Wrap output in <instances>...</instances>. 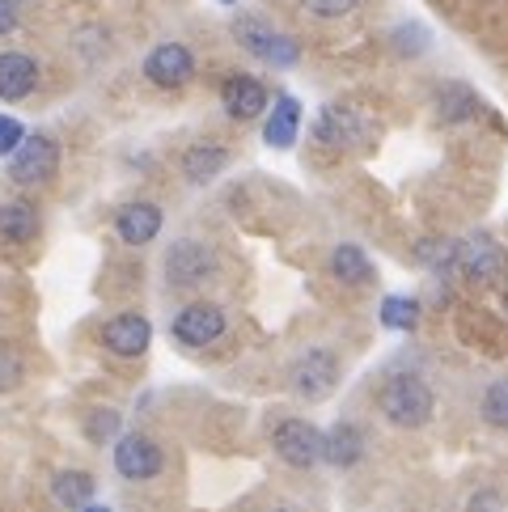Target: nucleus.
<instances>
[{
  "label": "nucleus",
  "instance_id": "19",
  "mask_svg": "<svg viewBox=\"0 0 508 512\" xmlns=\"http://www.w3.org/2000/svg\"><path fill=\"white\" fill-rule=\"evenodd\" d=\"M225 166H229V153H225V144H216V140H199L183 153V174H187V182H195V187L212 182Z\"/></svg>",
  "mask_w": 508,
  "mask_h": 512
},
{
  "label": "nucleus",
  "instance_id": "23",
  "mask_svg": "<svg viewBox=\"0 0 508 512\" xmlns=\"http://www.w3.org/2000/svg\"><path fill=\"white\" fill-rule=\"evenodd\" d=\"M381 322H386L390 331H415V326H420V301L386 297L381 301Z\"/></svg>",
  "mask_w": 508,
  "mask_h": 512
},
{
  "label": "nucleus",
  "instance_id": "15",
  "mask_svg": "<svg viewBox=\"0 0 508 512\" xmlns=\"http://www.w3.org/2000/svg\"><path fill=\"white\" fill-rule=\"evenodd\" d=\"M115 233L123 237L127 246H149L153 237L161 233V208L144 204V199H136V204H123L115 212Z\"/></svg>",
  "mask_w": 508,
  "mask_h": 512
},
{
  "label": "nucleus",
  "instance_id": "28",
  "mask_svg": "<svg viewBox=\"0 0 508 512\" xmlns=\"http://www.w3.org/2000/svg\"><path fill=\"white\" fill-rule=\"evenodd\" d=\"M26 140V127L22 119H13V115H0V157H9L17 144Z\"/></svg>",
  "mask_w": 508,
  "mask_h": 512
},
{
  "label": "nucleus",
  "instance_id": "22",
  "mask_svg": "<svg viewBox=\"0 0 508 512\" xmlns=\"http://www.w3.org/2000/svg\"><path fill=\"white\" fill-rule=\"evenodd\" d=\"M475 111H479V98L470 94V89H466L462 81L445 85L441 94H437V115H441L445 123H462V119H470Z\"/></svg>",
  "mask_w": 508,
  "mask_h": 512
},
{
  "label": "nucleus",
  "instance_id": "2",
  "mask_svg": "<svg viewBox=\"0 0 508 512\" xmlns=\"http://www.w3.org/2000/svg\"><path fill=\"white\" fill-rule=\"evenodd\" d=\"M5 161H9V178L17 187H43L60 170V144L47 132H26V140Z\"/></svg>",
  "mask_w": 508,
  "mask_h": 512
},
{
  "label": "nucleus",
  "instance_id": "4",
  "mask_svg": "<svg viewBox=\"0 0 508 512\" xmlns=\"http://www.w3.org/2000/svg\"><path fill=\"white\" fill-rule=\"evenodd\" d=\"M271 445H276L280 462H288L293 470H310L322 462V432L310 419H280L271 432Z\"/></svg>",
  "mask_w": 508,
  "mask_h": 512
},
{
  "label": "nucleus",
  "instance_id": "34",
  "mask_svg": "<svg viewBox=\"0 0 508 512\" xmlns=\"http://www.w3.org/2000/svg\"><path fill=\"white\" fill-rule=\"evenodd\" d=\"M504 305H508V288H504Z\"/></svg>",
  "mask_w": 508,
  "mask_h": 512
},
{
  "label": "nucleus",
  "instance_id": "10",
  "mask_svg": "<svg viewBox=\"0 0 508 512\" xmlns=\"http://www.w3.org/2000/svg\"><path fill=\"white\" fill-rule=\"evenodd\" d=\"M144 77L157 89H183L195 77V56L183 43H157L149 56H144Z\"/></svg>",
  "mask_w": 508,
  "mask_h": 512
},
{
  "label": "nucleus",
  "instance_id": "24",
  "mask_svg": "<svg viewBox=\"0 0 508 512\" xmlns=\"http://www.w3.org/2000/svg\"><path fill=\"white\" fill-rule=\"evenodd\" d=\"M119 428H123V419H119V411H111V407L89 411V419H85V436H89V441H98V445L115 441Z\"/></svg>",
  "mask_w": 508,
  "mask_h": 512
},
{
  "label": "nucleus",
  "instance_id": "21",
  "mask_svg": "<svg viewBox=\"0 0 508 512\" xmlns=\"http://www.w3.org/2000/svg\"><path fill=\"white\" fill-rule=\"evenodd\" d=\"M94 491H98V483H94L89 470H60L56 479H51V496H56V504H64L72 512L94 500Z\"/></svg>",
  "mask_w": 508,
  "mask_h": 512
},
{
  "label": "nucleus",
  "instance_id": "16",
  "mask_svg": "<svg viewBox=\"0 0 508 512\" xmlns=\"http://www.w3.org/2000/svg\"><path fill=\"white\" fill-rule=\"evenodd\" d=\"M39 229H43V216L30 199H9V204H0V237H5V242L30 246L34 237H39Z\"/></svg>",
  "mask_w": 508,
  "mask_h": 512
},
{
  "label": "nucleus",
  "instance_id": "25",
  "mask_svg": "<svg viewBox=\"0 0 508 512\" xmlns=\"http://www.w3.org/2000/svg\"><path fill=\"white\" fill-rule=\"evenodd\" d=\"M453 250H458V242H437V237H428V242H420V250H415V259H420L428 271H449Z\"/></svg>",
  "mask_w": 508,
  "mask_h": 512
},
{
  "label": "nucleus",
  "instance_id": "9",
  "mask_svg": "<svg viewBox=\"0 0 508 512\" xmlns=\"http://www.w3.org/2000/svg\"><path fill=\"white\" fill-rule=\"evenodd\" d=\"M170 335L187 347H208L225 335V309L212 301H195L187 309H178V318L170 326Z\"/></svg>",
  "mask_w": 508,
  "mask_h": 512
},
{
  "label": "nucleus",
  "instance_id": "18",
  "mask_svg": "<svg viewBox=\"0 0 508 512\" xmlns=\"http://www.w3.org/2000/svg\"><path fill=\"white\" fill-rule=\"evenodd\" d=\"M360 457H365V432H360L356 424H335L322 436V462L348 470V466L360 462Z\"/></svg>",
  "mask_w": 508,
  "mask_h": 512
},
{
  "label": "nucleus",
  "instance_id": "11",
  "mask_svg": "<svg viewBox=\"0 0 508 512\" xmlns=\"http://www.w3.org/2000/svg\"><path fill=\"white\" fill-rule=\"evenodd\" d=\"M318 140H326L331 149H365L373 140V127L352 106H326L318 115Z\"/></svg>",
  "mask_w": 508,
  "mask_h": 512
},
{
  "label": "nucleus",
  "instance_id": "3",
  "mask_svg": "<svg viewBox=\"0 0 508 512\" xmlns=\"http://www.w3.org/2000/svg\"><path fill=\"white\" fill-rule=\"evenodd\" d=\"M233 39H238L254 60H263L271 68H293L301 60L297 39H288V34L271 30L263 17H238V22H233Z\"/></svg>",
  "mask_w": 508,
  "mask_h": 512
},
{
  "label": "nucleus",
  "instance_id": "20",
  "mask_svg": "<svg viewBox=\"0 0 508 512\" xmlns=\"http://www.w3.org/2000/svg\"><path fill=\"white\" fill-rule=\"evenodd\" d=\"M331 276L339 280V284H352V288H365V284H373L377 280V267H373V259L360 246H352V242H343V246H335L331 250Z\"/></svg>",
  "mask_w": 508,
  "mask_h": 512
},
{
  "label": "nucleus",
  "instance_id": "7",
  "mask_svg": "<svg viewBox=\"0 0 508 512\" xmlns=\"http://www.w3.org/2000/svg\"><path fill=\"white\" fill-rule=\"evenodd\" d=\"M453 267L475 284L500 280L504 276V250H500L496 237L475 233V237H466V242H458V250H453Z\"/></svg>",
  "mask_w": 508,
  "mask_h": 512
},
{
  "label": "nucleus",
  "instance_id": "31",
  "mask_svg": "<svg viewBox=\"0 0 508 512\" xmlns=\"http://www.w3.org/2000/svg\"><path fill=\"white\" fill-rule=\"evenodd\" d=\"M77 512H115V508H102V504H85V508H77Z\"/></svg>",
  "mask_w": 508,
  "mask_h": 512
},
{
  "label": "nucleus",
  "instance_id": "5",
  "mask_svg": "<svg viewBox=\"0 0 508 512\" xmlns=\"http://www.w3.org/2000/svg\"><path fill=\"white\" fill-rule=\"evenodd\" d=\"M335 381H339V360H335V352H326V347H314V352H305L293 364V394L305 402L331 398Z\"/></svg>",
  "mask_w": 508,
  "mask_h": 512
},
{
  "label": "nucleus",
  "instance_id": "14",
  "mask_svg": "<svg viewBox=\"0 0 508 512\" xmlns=\"http://www.w3.org/2000/svg\"><path fill=\"white\" fill-rule=\"evenodd\" d=\"M39 85V64L26 51H0V102H22Z\"/></svg>",
  "mask_w": 508,
  "mask_h": 512
},
{
  "label": "nucleus",
  "instance_id": "30",
  "mask_svg": "<svg viewBox=\"0 0 508 512\" xmlns=\"http://www.w3.org/2000/svg\"><path fill=\"white\" fill-rule=\"evenodd\" d=\"M17 30V0H0V34Z\"/></svg>",
  "mask_w": 508,
  "mask_h": 512
},
{
  "label": "nucleus",
  "instance_id": "8",
  "mask_svg": "<svg viewBox=\"0 0 508 512\" xmlns=\"http://www.w3.org/2000/svg\"><path fill=\"white\" fill-rule=\"evenodd\" d=\"M212 271H216V254L204 242H191V237L174 242L170 254H166V280L174 288H199Z\"/></svg>",
  "mask_w": 508,
  "mask_h": 512
},
{
  "label": "nucleus",
  "instance_id": "26",
  "mask_svg": "<svg viewBox=\"0 0 508 512\" xmlns=\"http://www.w3.org/2000/svg\"><path fill=\"white\" fill-rule=\"evenodd\" d=\"M483 419L492 428H508V381H496L483 394Z\"/></svg>",
  "mask_w": 508,
  "mask_h": 512
},
{
  "label": "nucleus",
  "instance_id": "12",
  "mask_svg": "<svg viewBox=\"0 0 508 512\" xmlns=\"http://www.w3.org/2000/svg\"><path fill=\"white\" fill-rule=\"evenodd\" d=\"M149 343H153V322L144 318V314H119L102 326V347L106 352H115L123 360H136L149 352Z\"/></svg>",
  "mask_w": 508,
  "mask_h": 512
},
{
  "label": "nucleus",
  "instance_id": "6",
  "mask_svg": "<svg viewBox=\"0 0 508 512\" xmlns=\"http://www.w3.org/2000/svg\"><path fill=\"white\" fill-rule=\"evenodd\" d=\"M161 466H166V453H161V445L153 441V436L127 432L115 441V470L123 474V479L144 483V479H153V474H161Z\"/></svg>",
  "mask_w": 508,
  "mask_h": 512
},
{
  "label": "nucleus",
  "instance_id": "13",
  "mask_svg": "<svg viewBox=\"0 0 508 512\" xmlns=\"http://www.w3.org/2000/svg\"><path fill=\"white\" fill-rule=\"evenodd\" d=\"M221 106L229 119L250 123L267 111V85L259 77H246V72H233V77L221 85Z\"/></svg>",
  "mask_w": 508,
  "mask_h": 512
},
{
  "label": "nucleus",
  "instance_id": "27",
  "mask_svg": "<svg viewBox=\"0 0 508 512\" xmlns=\"http://www.w3.org/2000/svg\"><path fill=\"white\" fill-rule=\"evenodd\" d=\"M22 377H26V364H22V356H17L9 343H0V394L17 390V386H22Z\"/></svg>",
  "mask_w": 508,
  "mask_h": 512
},
{
  "label": "nucleus",
  "instance_id": "17",
  "mask_svg": "<svg viewBox=\"0 0 508 512\" xmlns=\"http://www.w3.org/2000/svg\"><path fill=\"white\" fill-rule=\"evenodd\" d=\"M297 132H301V102L280 94L276 106H271V115L263 123V140L271 149H293L297 144Z\"/></svg>",
  "mask_w": 508,
  "mask_h": 512
},
{
  "label": "nucleus",
  "instance_id": "29",
  "mask_svg": "<svg viewBox=\"0 0 508 512\" xmlns=\"http://www.w3.org/2000/svg\"><path fill=\"white\" fill-rule=\"evenodd\" d=\"M305 9H310L314 17H348L360 0H301Z\"/></svg>",
  "mask_w": 508,
  "mask_h": 512
},
{
  "label": "nucleus",
  "instance_id": "33",
  "mask_svg": "<svg viewBox=\"0 0 508 512\" xmlns=\"http://www.w3.org/2000/svg\"><path fill=\"white\" fill-rule=\"evenodd\" d=\"M271 512H288V508H271Z\"/></svg>",
  "mask_w": 508,
  "mask_h": 512
},
{
  "label": "nucleus",
  "instance_id": "32",
  "mask_svg": "<svg viewBox=\"0 0 508 512\" xmlns=\"http://www.w3.org/2000/svg\"><path fill=\"white\" fill-rule=\"evenodd\" d=\"M221 5H238V0H221Z\"/></svg>",
  "mask_w": 508,
  "mask_h": 512
},
{
  "label": "nucleus",
  "instance_id": "1",
  "mask_svg": "<svg viewBox=\"0 0 508 512\" xmlns=\"http://www.w3.org/2000/svg\"><path fill=\"white\" fill-rule=\"evenodd\" d=\"M377 402H381V415H386L390 424H398V428H424L432 419V390H428V381L415 377V373L386 377Z\"/></svg>",
  "mask_w": 508,
  "mask_h": 512
}]
</instances>
